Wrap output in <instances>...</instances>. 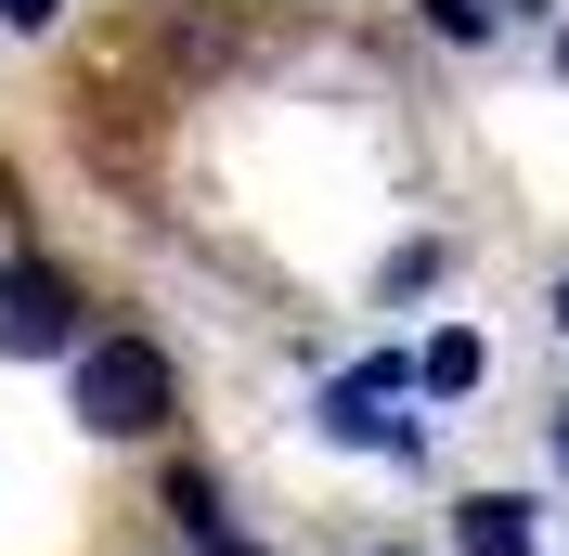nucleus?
<instances>
[{
    "instance_id": "1",
    "label": "nucleus",
    "mask_w": 569,
    "mask_h": 556,
    "mask_svg": "<svg viewBox=\"0 0 569 556\" xmlns=\"http://www.w3.org/2000/svg\"><path fill=\"white\" fill-rule=\"evenodd\" d=\"M66 401H78V427L91 440H142V427H169V349L156 337H91L78 349V376H66Z\"/></svg>"
},
{
    "instance_id": "2",
    "label": "nucleus",
    "mask_w": 569,
    "mask_h": 556,
    "mask_svg": "<svg viewBox=\"0 0 569 556\" xmlns=\"http://www.w3.org/2000/svg\"><path fill=\"white\" fill-rule=\"evenodd\" d=\"M415 363L401 349H376V363H350V376L323 388V440H350V453H415Z\"/></svg>"
},
{
    "instance_id": "3",
    "label": "nucleus",
    "mask_w": 569,
    "mask_h": 556,
    "mask_svg": "<svg viewBox=\"0 0 569 556\" xmlns=\"http://www.w3.org/2000/svg\"><path fill=\"white\" fill-rule=\"evenodd\" d=\"M0 349H13V363L78 349V285L52 272V259H13V272H0Z\"/></svg>"
},
{
    "instance_id": "4",
    "label": "nucleus",
    "mask_w": 569,
    "mask_h": 556,
    "mask_svg": "<svg viewBox=\"0 0 569 556\" xmlns=\"http://www.w3.org/2000/svg\"><path fill=\"white\" fill-rule=\"evenodd\" d=\"M453 544L466 556H531V492H466V505H453Z\"/></svg>"
},
{
    "instance_id": "5",
    "label": "nucleus",
    "mask_w": 569,
    "mask_h": 556,
    "mask_svg": "<svg viewBox=\"0 0 569 556\" xmlns=\"http://www.w3.org/2000/svg\"><path fill=\"white\" fill-rule=\"evenodd\" d=\"M415 388H427V401H466V388H479V337H466V324H440V337L415 349Z\"/></svg>"
},
{
    "instance_id": "6",
    "label": "nucleus",
    "mask_w": 569,
    "mask_h": 556,
    "mask_svg": "<svg viewBox=\"0 0 569 556\" xmlns=\"http://www.w3.org/2000/svg\"><path fill=\"white\" fill-rule=\"evenodd\" d=\"M427 27L453 39V52H479V39H492V0H427Z\"/></svg>"
},
{
    "instance_id": "7",
    "label": "nucleus",
    "mask_w": 569,
    "mask_h": 556,
    "mask_svg": "<svg viewBox=\"0 0 569 556\" xmlns=\"http://www.w3.org/2000/svg\"><path fill=\"white\" fill-rule=\"evenodd\" d=\"M194 544H208V556H259L247 530H220V518H194Z\"/></svg>"
},
{
    "instance_id": "8",
    "label": "nucleus",
    "mask_w": 569,
    "mask_h": 556,
    "mask_svg": "<svg viewBox=\"0 0 569 556\" xmlns=\"http://www.w3.org/2000/svg\"><path fill=\"white\" fill-rule=\"evenodd\" d=\"M543 453H557V479H569V388H557V415H543Z\"/></svg>"
},
{
    "instance_id": "9",
    "label": "nucleus",
    "mask_w": 569,
    "mask_h": 556,
    "mask_svg": "<svg viewBox=\"0 0 569 556\" xmlns=\"http://www.w3.org/2000/svg\"><path fill=\"white\" fill-rule=\"evenodd\" d=\"M52 13H66V0H0V27H52Z\"/></svg>"
},
{
    "instance_id": "10",
    "label": "nucleus",
    "mask_w": 569,
    "mask_h": 556,
    "mask_svg": "<svg viewBox=\"0 0 569 556\" xmlns=\"http://www.w3.org/2000/svg\"><path fill=\"white\" fill-rule=\"evenodd\" d=\"M557 337H569V272H557Z\"/></svg>"
},
{
    "instance_id": "11",
    "label": "nucleus",
    "mask_w": 569,
    "mask_h": 556,
    "mask_svg": "<svg viewBox=\"0 0 569 556\" xmlns=\"http://www.w3.org/2000/svg\"><path fill=\"white\" fill-rule=\"evenodd\" d=\"M492 13H543V0H492Z\"/></svg>"
},
{
    "instance_id": "12",
    "label": "nucleus",
    "mask_w": 569,
    "mask_h": 556,
    "mask_svg": "<svg viewBox=\"0 0 569 556\" xmlns=\"http://www.w3.org/2000/svg\"><path fill=\"white\" fill-rule=\"evenodd\" d=\"M557 78H569V27H557Z\"/></svg>"
},
{
    "instance_id": "13",
    "label": "nucleus",
    "mask_w": 569,
    "mask_h": 556,
    "mask_svg": "<svg viewBox=\"0 0 569 556\" xmlns=\"http://www.w3.org/2000/svg\"><path fill=\"white\" fill-rule=\"evenodd\" d=\"M376 556H401V544H376Z\"/></svg>"
}]
</instances>
